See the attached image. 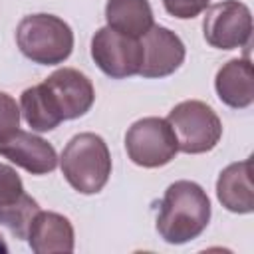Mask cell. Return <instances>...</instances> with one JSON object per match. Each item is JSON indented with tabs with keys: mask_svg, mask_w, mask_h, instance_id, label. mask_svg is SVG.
I'll use <instances>...</instances> for the list:
<instances>
[{
	"mask_svg": "<svg viewBox=\"0 0 254 254\" xmlns=\"http://www.w3.org/2000/svg\"><path fill=\"white\" fill-rule=\"evenodd\" d=\"M210 220V200L200 185L177 181L165 190L157 216V232L169 244H185L196 238Z\"/></svg>",
	"mask_w": 254,
	"mask_h": 254,
	"instance_id": "6da1fadb",
	"label": "cell"
},
{
	"mask_svg": "<svg viewBox=\"0 0 254 254\" xmlns=\"http://www.w3.org/2000/svg\"><path fill=\"white\" fill-rule=\"evenodd\" d=\"M60 165L69 187L81 194L99 192L111 175L107 143L95 133H79L71 137L60 157Z\"/></svg>",
	"mask_w": 254,
	"mask_h": 254,
	"instance_id": "7a4b0ae2",
	"label": "cell"
},
{
	"mask_svg": "<svg viewBox=\"0 0 254 254\" xmlns=\"http://www.w3.org/2000/svg\"><path fill=\"white\" fill-rule=\"evenodd\" d=\"M20 52L42 65H56L69 58L73 50L71 28L54 14L24 16L16 28Z\"/></svg>",
	"mask_w": 254,
	"mask_h": 254,
	"instance_id": "3957f363",
	"label": "cell"
},
{
	"mask_svg": "<svg viewBox=\"0 0 254 254\" xmlns=\"http://www.w3.org/2000/svg\"><path fill=\"white\" fill-rule=\"evenodd\" d=\"M177 143L179 151L198 155L206 153L216 147L222 137V123L214 109L198 99L181 101L169 111L167 117Z\"/></svg>",
	"mask_w": 254,
	"mask_h": 254,
	"instance_id": "277c9868",
	"label": "cell"
},
{
	"mask_svg": "<svg viewBox=\"0 0 254 254\" xmlns=\"http://www.w3.org/2000/svg\"><path fill=\"white\" fill-rule=\"evenodd\" d=\"M125 149L135 165L155 169L175 159L179 153V143L167 119L143 117L127 129Z\"/></svg>",
	"mask_w": 254,
	"mask_h": 254,
	"instance_id": "5b68a950",
	"label": "cell"
},
{
	"mask_svg": "<svg viewBox=\"0 0 254 254\" xmlns=\"http://www.w3.org/2000/svg\"><path fill=\"white\" fill-rule=\"evenodd\" d=\"M38 85L42 89V95L50 111L60 123L65 119H75L85 115L95 101V91L91 81L87 79V75H83L73 67L56 69Z\"/></svg>",
	"mask_w": 254,
	"mask_h": 254,
	"instance_id": "8992f818",
	"label": "cell"
},
{
	"mask_svg": "<svg viewBox=\"0 0 254 254\" xmlns=\"http://www.w3.org/2000/svg\"><path fill=\"white\" fill-rule=\"evenodd\" d=\"M91 58L105 75L123 79L139 73L143 64V46L139 38L125 36L105 26L99 28L91 40Z\"/></svg>",
	"mask_w": 254,
	"mask_h": 254,
	"instance_id": "52a82bcc",
	"label": "cell"
},
{
	"mask_svg": "<svg viewBox=\"0 0 254 254\" xmlns=\"http://www.w3.org/2000/svg\"><path fill=\"white\" fill-rule=\"evenodd\" d=\"M204 40L218 50L242 48L250 42L252 34V16L246 4L238 0H222L212 4L206 10L204 22Z\"/></svg>",
	"mask_w": 254,
	"mask_h": 254,
	"instance_id": "ba28073f",
	"label": "cell"
},
{
	"mask_svg": "<svg viewBox=\"0 0 254 254\" xmlns=\"http://www.w3.org/2000/svg\"><path fill=\"white\" fill-rule=\"evenodd\" d=\"M38 202L24 190L20 175L0 163V226H6L16 238H26Z\"/></svg>",
	"mask_w": 254,
	"mask_h": 254,
	"instance_id": "9c48e42d",
	"label": "cell"
},
{
	"mask_svg": "<svg viewBox=\"0 0 254 254\" xmlns=\"http://www.w3.org/2000/svg\"><path fill=\"white\" fill-rule=\"evenodd\" d=\"M0 155L32 175H48L58 167L56 149L42 137L14 129L0 137Z\"/></svg>",
	"mask_w": 254,
	"mask_h": 254,
	"instance_id": "30bf717a",
	"label": "cell"
},
{
	"mask_svg": "<svg viewBox=\"0 0 254 254\" xmlns=\"http://www.w3.org/2000/svg\"><path fill=\"white\" fill-rule=\"evenodd\" d=\"M143 64L139 75L165 77L175 73L185 62V44L165 26H155L143 36Z\"/></svg>",
	"mask_w": 254,
	"mask_h": 254,
	"instance_id": "8fae6325",
	"label": "cell"
},
{
	"mask_svg": "<svg viewBox=\"0 0 254 254\" xmlns=\"http://www.w3.org/2000/svg\"><path fill=\"white\" fill-rule=\"evenodd\" d=\"M28 244L36 254H56L73 250V226L58 212L38 210L28 226Z\"/></svg>",
	"mask_w": 254,
	"mask_h": 254,
	"instance_id": "7c38bea8",
	"label": "cell"
},
{
	"mask_svg": "<svg viewBox=\"0 0 254 254\" xmlns=\"http://www.w3.org/2000/svg\"><path fill=\"white\" fill-rule=\"evenodd\" d=\"M216 196H218L220 204L230 212L248 214L254 210L252 161L250 159L232 163L218 175Z\"/></svg>",
	"mask_w": 254,
	"mask_h": 254,
	"instance_id": "4fadbf2b",
	"label": "cell"
},
{
	"mask_svg": "<svg viewBox=\"0 0 254 254\" xmlns=\"http://www.w3.org/2000/svg\"><path fill=\"white\" fill-rule=\"evenodd\" d=\"M216 93L222 103L234 109H244L254 101V77L248 58H234L226 62L214 79Z\"/></svg>",
	"mask_w": 254,
	"mask_h": 254,
	"instance_id": "5bb4252c",
	"label": "cell"
},
{
	"mask_svg": "<svg viewBox=\"0 0 254 254\" xmlns=\"http://www.w3.org/2000/svg\"><path fill=\"white\" fill-rule=\"evenodd\" d=\"M105 20L125 36L143 38L153 28V10L149 0H107Z\"/></svg>",
	"mask_w": 254,
	"mask_h": 254,
	"instance_id": "9a60e30c",
	"label": "cell"
},
{
	"mask_svg": "<svg viewBox=\"0 0 254 254\" xmlns=\"http://www.w3.org/2000/svg\"><path fill=\"white\" fill-rule=\"evenodd\" d=\"M20 111L26 119V123L34 129V131H52L60 125V121L54 117V113L50 111L40 85H32L28 89L22 91L20 95Z\"/></svg>",
	"mask_w": 254,
	"mask_h": 254,
	"instance_id": "2e32d148",
	"label": "cell"
},
{
	"mask_svg": "<svg viewBox=\"0 0 254 254\" xmlns=\"http://www.w3.org/2000/svg\"><path fill=\"white\" fill-rule=\"evenodd\" d=\"M20 127V107L14 97L0 91V137Z\"/></svg>",
	"mask_w": 254,
	"mask_h": 254,
	"instance_id": "e0dca14e",
	"label": "cell"
},
{
	"mask_svg": "<svg viewBox=\"0 0 254 254\" xmlns=\"http://www.w3.org/2000/svg\"><path fill=\"white\" fill-rule=\"evenodd\" d=\"M208 2L210 0H163V6L171 16L189 20L198 16L202 10H206Z\"/></svg>",
	"mask_w": 254,
	"mask_h": 254,
	"instance_id": "ac0fdd59",
	"label": "cell"
},
{
	"mask_svg": "<svg viewBox=\"0 0 254 254\" xmlns=\"http://www.w3.org/2000/svg\"><path fill=\"white\" fill-rule=\"evenodd\" d=\"M0 252H2V254H6V252H8V246L4 244V240H0Z\"/></svg>",
	"mask_w": 254,
	"mask_h": 254,
	"instance_id": "d6986e66",
	"label": "cell"
}]
</instances>
